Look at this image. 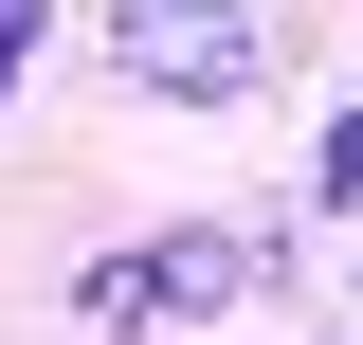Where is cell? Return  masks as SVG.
I'll list each match as a JSON object with an SVG mask.
<instances>
[{"label":"cell","instance_id":"obj_4","mask_svg":"<svg viewBox=\"0 0 363 345\" xmlns=\"http://www.w3.org/2000/svg\"><path fill=\"white\" fill-rule=\"evenodd\" d=\"M37 37H55V0H0V91L37 73Z\"/></svg>","mask_w":363,"mask_h":345},{"label":"cell","instance_id":"obj_2","mask_svg":"<svg viewBox=\"0 0 363 345\" xmlns=\"http://www.w3.org/2000/svg\"><path fill=\"white\" fill-rule=\"evenodd\" d=\"M109 73L164 91V109H236L272 73V18L255 0H109Z\"/></svg>","mask_w":363,"mask_h":345},{"label":"cell","instance_id":"obj_3","mask_svg":"<svg viewBox=\"0 0 363 345\" xmlns=\"http://www.w3.org/2000/svg\"><path fill=\"white\" fill-rule=\"evenodd\" d=\"M309 200H363V109H345V128L309 146Z\"/></svg>","mask_w":363,"mask_h":345},{"label":"cell","instance_id":"obj_1","mask_svg":"<svg viewBox=\"0 0 363 345\" xmlns=\"http://www.w3.org/2000/svg\"><path fill=\"white\" fill-rule=\"evenodd\" d=\"M255 291H272V236H236V218H164V236L91 255V327H218Z\"/></svg>","mask_w":363,"mask_h":345}]
</instances>
